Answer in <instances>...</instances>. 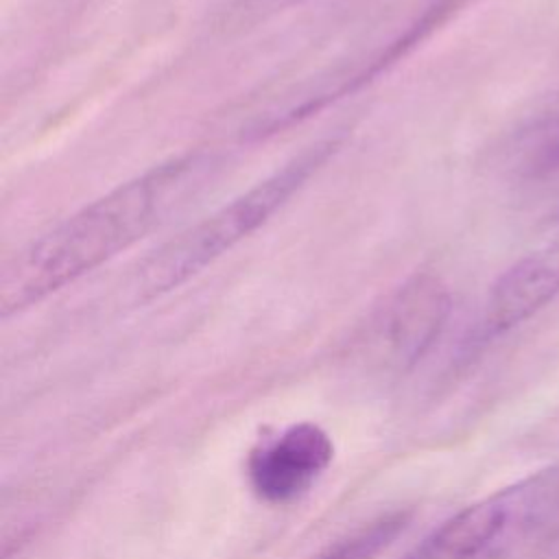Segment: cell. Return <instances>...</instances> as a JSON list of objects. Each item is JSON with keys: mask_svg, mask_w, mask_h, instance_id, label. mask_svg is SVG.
<instances>
[{"mask_svg": "<svg viewBox=\"0 0 559 559\" xmlns=\"http://www.w3.org/2000/svg\"><path fill=\"white\" fill-rule=\"evenodd\" d=\"M332 454V439L321 426L312 421L293 424L251 450L247 461L249 485L264 502H290L317 483Z\"/></svg>", "mask_w": 559, "mask_h": 559, "instance_id": "obj_4", "label": "cell"}, {"mask_svg": "<svg viewBox=\"0 0 559 559\" xmlns=\"http://www.w3.org/2000/svg\"><path fill=\"white\" fill-rule=\"evenodd\" d=\"M511 153L522 177L535 179L559 170V92L520 129Z\"/></svg>", "mask_w": 559, "mask_h": 559, "instance_id": "obj_7", "label": "cell"}, {"mask_svg": "<svg viewBox=\"0 0 559 559\" xmlns=\"http://www.w3.org/2000/svg\"><path fill=\"white\" fill-rule=\"evenodd\" d=\"M194 168V157L159 164L94 199L26 245L2 271V314L39 304L144 238L170 210Z\"/></svg>", "mask_w": 559, "mask_h": 559, "instance_id": "obj_1", "label": "cell"}, {"mask_svg": "<svg viewBox=\"0 0 559 559\" xmlns=\"http://www.w3.org/2000/svg\"><path fill=\"white\" fill-rule=\"evenodd\" d=\"M299 0H227V13L234 17H258L277 9H284L288 4H295Z\"/></svg>", "mask_w": 559, "mask_h": 559, "instance_id": "obj_9", "label": "cell"}, {"mask_svg": "<svg viewBox=\"0 0 559 559\" xmlns=\"http://www.w3.org/2000/svg\"><path fill=\"white\" fill-rule=\"evenodd\" d=\"M559 520V463L461 509L402 559H504Z\"/></svg>", "mask_w": 559, "mask_h": 559, "instance_id": "obj_3", "label": "cell"}, {"mask_svg": "<svg viewBox=\"0 0 559 559\" xmlns=\"http://www.w3.org/2000/svg\"><path fill=\"white\" fill-rule=\"evenodd\" d=\"M559 295V212L542 236L491 286L485 308V334H502Z\"/></svg>", "mask_w": 559, "mask_h": 559, "instance_id": "obj_5", "label": "cell"}, {"mask_svg": "<svg viewBox=\"0 0 559 559\" xmlns=\"http://www.w3.org/2000/svg\"><path fill=\"white\" fill-rule=\"evenodd\" d=\"M452 299L432 273H415L391 297L382 317V341L395 367H413L435 345Z\"/></svg>", "mask_w": 559, "mask_h": 559, "instance_id": "obj_6", "label": "cell"}, {"mask_svg": "<svg viewBox=\"0 0 559 559\" xmlns=\"http://www.w3.org/2000/svg\"><path fill=\"white\" fill-rule=\"evenodd\" d=\"M408 511L382 513L328 544L312 559H376L408 526Z\"/></svg>", "mask_w": 559, "mask_h": 559, "instance_id": "obj_8", "label": "cell"}, {"mask_svg": "<svg viewBox=\"0 0 559 559\" xmlns=\"http://www.w3.org/2000/svg\"><path fill=\"white\" fill-rule=\"evenodd\" d=\"M336 148V138L314 142L280 170L162 245L138 269L140 290L148 297L164 295L201 273L286 205Z\"/></svg>", "mask_w": 559, "mask_h": 559, "instance_id": "obj_2", "label": "cell"}]
</instances>
